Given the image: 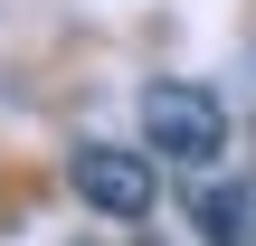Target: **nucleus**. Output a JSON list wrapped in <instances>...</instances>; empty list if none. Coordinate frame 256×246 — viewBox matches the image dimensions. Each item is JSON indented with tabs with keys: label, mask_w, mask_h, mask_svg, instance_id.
<instances>
[{
	"label": "nucleus",
	"mask_w": 256,
	"mask_h": 246,
	"mask_svg": "<svg viewBox=\"0 0 256 246\" xmlns=\"http://www.w3.org/2000/svg\"><path fill=\"white\" fill-rule=\"evenodd\" d=\"M142 152L152 161H180V171H209L228 152V104L209 85H180V76L142 85Z\"/></svg>",
	"instance_id": "obj_1"
},
{
	"label": "nucleus",
	"mask_w": 256,
	"mask_h": 246,
	"mask_svg": "<svg viewBox=\"0 0 256 246\" xmlns=\"http://www.w3.org/2000/svg\"><path fill=\"white\" fill-rule=\"evenodd\" d=\"M66 190H76L95 218L142 228L152 199H162V161H152V152H124V142H76V152H66Z\"/></svg>",
	"instance_id": "obj_2"
},
{
	"label": "nucleus",
	"mask_w": 256,
	"mask_h": 246,
	"mask_svg": "<svg viewBox=\"0 0 256 246\" xmlns=\"http://www.w3.org/2000/svg\"><path fill=\"white\" fill-rule=\"evenodd\" d=\"M190 228L209 246H256V180H200L190 190Z\"/></svg>",
	"instance_id": "obj_3"
}]
</instances>
